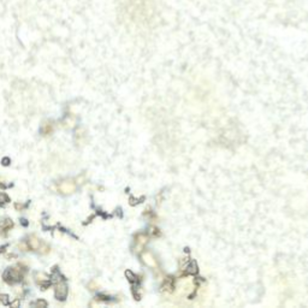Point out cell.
I'll return each mask as SVG.
<instances>
[{
    "mask_svg": "<svg viewBox=\"0 0 308 308\" xmlns=\"http://www.w3.org/2000/svg\"><path fill=\"white\" fill-rule=\"evenodd\" d=\"M55 296L59 300H64L67 296V285L65 284V282H60L57 284V289H55Z\"/></svg>",
    "mask_w": 308,
    "mask_h": 308,
    "instance_id": "cell-1",
    "label": "cell"
},
{
    "mask_svg": "<svg viewBox=\"0 0 308 308\" xmlns=\"http://www.w3.org/2000/svg\"><path fill=\"white\" fill-rule=\"evenodd\" d=\"M60 189H61V191L63 193H65V194H69V193H72L73 190H75V184L73 183H67V182H65V183H63L61 184V187H60Z\"/></svg>",
    "mask_w": 308,
    "mask_h": 308,
    "instance_id": "cell-2",
    "label": "cell"
},
{
    "mask_svg": "<svg viewBox=\"0 0 308 308\" xmlns=\"http://www.w3.org/2000/svg\"><path fill=\"white\" fill-rule=\"evenodd\" d=\"M30 247L33 249H37L39 248V241L37 240H30Z\"/></svg>",
    "mask_w": 308,
    "mask_h": 308,
    "instance_id": "cell-4",
    "label": "cell"
},
{
    "mask_svg": "<svg viewBox=\"0 0 308 308\" xmlns=\"http://www.w3.org/2000/svg\"><path fill=\"white\" fill-rule=\"evenodd\" d=\"M7 201H9V197H7L5 194L0 193V203H6Z\"/></svg>",
    "mask_w": 308,
    "mask_h": 308,
    "instance_id": "cell-3",
    "label": "cell"
}]
</instances>
